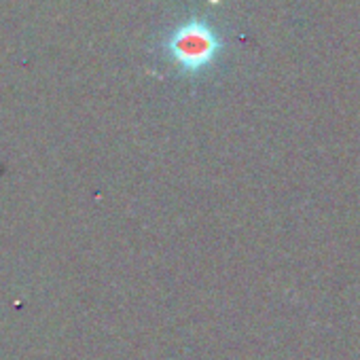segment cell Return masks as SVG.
<instances>
[{
  "label": "cell",
  "instance_id": "1",
  "mask_svg": "<svg viewBox=\"0 0 360 360\" xmlns=\"http://www.w3.org/2000/svg\"><path fill=\"white\" fill-rule=\"evenodd\" d=\"M163 49L183 72H200L217 60L223 43L206 22L191 20L167 34Z\"/></svg>",
  "mask_w": 360,
  "mask_h": 360
}]
</instances>
